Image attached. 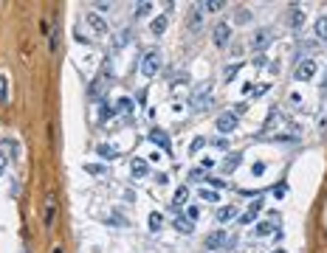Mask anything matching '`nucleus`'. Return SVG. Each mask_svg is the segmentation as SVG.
<instances>
[{
    "label": "nucleus",
    "mask_w": 327,
    "mask_h": 253,
    "mask_svg": "<svg viewBox=\"0 0 327 253\" xmlns=\"http://www.w3.org/2000/svg\"><path fill=\"white\" fill-rule=\"evenodd\" d=\"M6 96H9V82L6 76H0V104H6Z\"/></svg>",
    "instance_id": "obj_29"
},
{
    "label": "nucleus",
    "mask_w": 327,
    "mask_h": 253,
    "mask_svg": "<svg viewBox=\"0 0 327 253\" xmlns=\"http://www.w3.org/2000/svg\"><path fill=\"white\" fill-rule=\"evenodd\" d=\"M271 40H274L271 28H259V31H254V37H251V48H254L257 54H262V51L271 45Z\"/></svg>",
    "instance_id": "obj_3"
},
{
    "label": "nucleus",
    "mask_w": 327,
    "mask_h": 253,
    "mask_svg": "<svg viewBox=\"0 0 327 253\" xmlns=\"http://www.w3.org/2000/svg\"><path fill=\"white\" fill-rule=\"evenodd\" d=\"M237 73H240V65H228V68H226V79L231 82L237 76Z\"/></svg>",
    "instance_id": "obj_33"
},
{
    "label": "nucleus",
    "mask_w": 327,
    "mask_h": 253,
    "mask_svg": "<svg viewBox=\"0 0 327 253\" xmlns=\"http://www.w3.org/2000/svg\"><path fill=\"white\" fill-rule=\"evenodd\" d=\"M203 12H220V9H226V3H220V0H212V3H201Z\"/></svg>",
    "instance_id": "obj_26"
},
{
    "label": "nucleus",
    "mask_w": 327,
    "mask_h": 253,
    "mask_svg": "<svg viewBox=\"0 0 327 253\" xmlns=\"http://www.w3.org/2000/svg\"><path fill=\"white\" fill-rule=\"evenodd\" d=\"M85 172H88V174H96V177H104V174H107V169H104L101 163H85Z\"/></svg>",
    "instance_id": "obj_20"
},
{
    "label": "nucleus",
    "mask_w": 327,
    "mask_h": 253,
    "mask_svg": "<svg viewBox=\"0 0 327 253\" xmlns=\"http://www.w3.org/2000/svg\"><path fill=\"white\" fill-rule=\"evenodd\" d=\"M85 20H88V25H90V28H93V31H96V34H104V31H107V23L101 20L99 14H88Z\"/></svg>",
    "instance_id": "obj_12"
},
{
    "label": "nucleus",
    "mask_w": 327,
    "mask_h": 253,
    "mask_svg": "<svg viewBox=\"0 0 327 253\" xmlns=\"http://www.w3.org/2000/svg\"><path fill=\"white\" fill-rule=\"evenodd\" d=\"M277 231V219H268V222H259L257 228H254V236H268Z\"/></svg>",
    "instance_id": "obj_14"
},
{
    "label": "nucleus",
    "mask_w": 327,
    "mask_h": 253,
    "mask_svg": "<svg viewBox=\"0 0 327 253\" xmlns=\"http://www.w3.org/2000/svg\"><path fill=\"white\" fill-rule=\"evenodd\" d=\"M240 161H243V158H240V152H231V155H228V158H226V169H228V172H234L237 166H240Z\"/></svg>",
    "instance_id": "obj_22"
},
{
    "label": "nucleus",
    "mask_w": 327,
    "mask_h": 253,
    "mask_svg": "<svg viewBox=\"0 0 327 253\" xmlns=\"http://www.w3.org/2000/svg\"><path fill=\"white\" fill-rule=\"evenodd\" d=\"M212 147H217V149H226V141L223 138H214V141H209Z\"/></svg>",
    "instance_id": "obj_38"
},
{
    "label": "nucleus",
    "mask_w": 327,
    "mask_h": 253,
    "mask_svg": "<svg viewBox=\"0 0 327 253\" xmlns=\"http://www.w3.org/2000/svg\"><path fill=\"white\" fill-rule=\"evenodd\" d=\"M161 225H164V217H161L158 211H152V214H150V231L155 233V231H161Z\"/></svg>",
    "instance_id": "obj_24"
},
{
    "label": "nucleus",
    "mask_w": 327,
    "mask_h": 253,
    "mask_svg": "<svg viewBox=\"0 0 327 253\" xmlns=\"http://www.w3.org/2000/svg\"><path fill=\"white\" fill-rule=\"evenodd\" d=\"M54 253H62V248H54Z\"/></svg>",
    "instance_id": "obj_42"
},
{
    "label": "nucleus",
    "mask_w": 327,
    "mask_h": 253,
    "mask_svg": "<svg viewBox=\"0 0 327 253\" xmlns=\"http://www.w3.org/2000/svg\"><path fill=\"white\" fill-rule=\"evenodd\" d=\"M130 172H133V177H138V180H141V177H147V174H150V163L141 161V158H135V161L130 163Z\"/></svg>",
    "instance_id": "obj_11"
},
{
    "label": "nucleus",
    "mask_w": 327,
    "mask_h": 253,
    "mask_svg": "<svg viewBox=\"0 0 327 253\" xmlns=\"http://www.w3.org/2000/svg\"><path fill=\"white\" fill-rule=\"evenodd\" d=\"M237 129V115L234 113H223L217 118V132H223V135H231Z\"/></svg>",
    "instance_id": "obj_5"
},
{
    "label": "nucleus",
    "mask_w": 327,
    "mask_h": 253,
    "mask_svg": "<svg viewBox=\"0 0 327 253\" xmlns=\"http://www.w3.org/2000/svg\"><path fill=\"white\" fill-rule=\"evenodd\" d=\"M43 222H45V228H51L56 222V197L54 194H48V203H45V211H43Z\"/></svg>",
    "instance_id": "obj_6"
},
{
    "label": "nucleus",
    "mask_w": 327,
    "mask_h": 253,
    "mask_svg": "<svg viewBox=\"0 0 327 253\" xmlns=\"http://www.w3.org/2000/svg\"><path fill=\"white\" fill-rule=\"evenodd\" d=\"M186 200H189V186H178V191H175V200H172V203H175V206H183Z\"/></svg>",
    "instance_id": "obj_19"
},
{
    "label": "nucleus",
    "mask_w": 327,
    "mask_h": 253,
    "mask_svg": "<svg viewBox=\"0 0 327 253\" xmlns=\"http://www.w3.org/2000/svg\"><path fill=\"white\" fill-rule=\"evenodd\" d=\"M150 12H152V3H138L135 6V17H147Z\"/></svg>",
    "instance_id": "obj_28"
},
{
    "label": "nucleus",
    "mask_w": 327,
    "mask_h": 253,
    "mask_svg": "<svg viewBox=\"0 0 327 253\" xmlns=\"http://www.w3.org/2000/svg\"><path fill=\"white\" fill-rule=\"evenodd\" d=\"M313 73H316V62H313V59H302V62L296 65V70H293L296 82H307V79H313Z\"/></svg>",
    "instance_id": "obj_4"
},
{
    "label": "nucleus",
    "mask_w": 327,
    "mask_h": 253,
    "mask_svg": "<svg viewBox=\"0 0 327 253\" xmlns=\"http://www.w3.org/2000/svg\"><path fill=\"white\" fill-rule=\"evenodd\" d=\"M150 141H155L158 147H161V149L167 152V155H172V144H169V135L167 132H161V129H152V132H150Z\"/></svg>",
    "instance_id": "obj_9"
},
{
    "label": "nucleus",
    "mask_w": 327,
    "mask_h": 253,
    "mask_svg": "<svg viewBox=\"0 0 327 253\" xmlns=\"http://www.w3.org/2000/svg\"><path fill=\"white\" fill-rule=\"evenodd\" d=\"M291 28H302V23H304V14H302V9L299 6H291Z\"/></svg>",
    "instance_id": "obj_17"
},
{
    "label": "nucleus",
    "mask_w": 327,
    "mask_h": 253,
    "mask_svg": "<svg viewBox=\"0 0 327 253\" xmlns=\"http://www.w3.org/2000/svg\"><path fill=\"white\" fill-rule=\"evenodd\" d=\"M248 20H251V14H248L246 9H237V23H240V25H246Z\"/></svg>",
    "instance_id": "obj_32"
},
{
    "label": "nucleus",
    "mask_w": 327,
    "mask_h": 253,
    "mask_svg": "<svg viewBox=\"0 0 327 253\" xmlns=\"http://www.w3.org/2000/svg\"><path fill=\"white\" fill-rule=\"evenodd\" d=\"M251 93H254V96H265V93H268V84H257Z\"/></svg>",
    "instance_id": "obj_34"
},
{
    "label": "nucleus",
    "mask_w": 327,
    "mask_h": 253,
    "mask_svg": "<svg viewBox=\"0 0 327 253\" xmlns=\"http://www.w3.org/2000/svg\"><path fill=\"white\" fill-rule=\"evenodd\" d=\"M265 172V163H254V166H251V174H262Z\"/></svg>",
    "instance_id": "obj_37"
},
{
    "label": "nucleus",
    "mask_w": 327,
    "mask_h": 253,
    "mask_svg": "<svg viewBox=\"0 0 327 253\" xmlns=\"http://www.w3.org/2000/svg\"><path fill=\"white\" fill-rule=\"evenodd\" d=\"M262 206H265L262 200H254V203H251V208H248L246 214L240 217V222H243V225H248V222H254V219H257V214L262 211Z\"/></svg>",
    "instance_id": "obj_10"
},
{
    "label": "nucleus",
    "mask_w": 327,
    "mask_h": 253,
    "mask_svg": "<svg viewBox=\"0 0 327 253\" xmlns=\"http://www.w3.org/2000/svg\"><path fill=\"white\" fill-rule=\"evenodd\" d=\"M150 31H152L155 37H161V34H164V31H167V14H161V17H155V20L150 23Z\"/></svg>",
    "instance_id": "obj_15"
},
{
    "label": "nucleus",
    "mask_w": 327,
    "mask_h": 253,
    "mask_svg": "<svg viewBox=\"0 0 327 253\" xmlns=\"http://www.w3.org/2000/svg\"><path fill=\"white\" fill-rule=\"evenodd\" d=\"M203 147H206V138H195V141H192V147H189V152L195 155V152H201Z\"/></svg>",
    "instance_id": "obj_31"
},
{
    "label": "nucleus",
    "mask_w": 327,
    "mask_h": 253,
    "mask_svg": "<svg viewBox=\"0 0 327 253\" xmlns=\"http://www.w3.org/2000/svg\"><path fill=\"white\" fill-rule=\"evenodd\" d=\"M116 110H119V113H133V102H130V99H119V104H116Z\"/></svg>",
    "instance_id": "obj_27"
},
{
    "label": "nucleus",
    "mask_w": 327,
    "mask_h": 253,
    "mask_svg": "<svg viewBox=\"0 0 327 253\" xmlns=\"http://www.w3.org/2000/svg\"><path fill=\"white\" fill-rule=\"evenodd\" d=\"M48 51H51V54L59 51V25L56 23H54V28H51V37H48Z\"/></svg>",
    "instance_id": "obj_18"
},
{
    "label": "nucleus",
    "mask_w": 327,
    "mask_h": 253,
    "mask_svg": "<svg viewBox=\"0 0 327 253\" xmlns=\"http://www.w3.org/2000/svg\"><path fill=\"white\" fill-rule=\"evenodd\" d=\"M316 37L327 40V14H322V17L316 20Z\"/></svg>",
    "instance_id": "obj_21"
},
{
    "label": "nucleus",
    "mask_w": 327,
    "mask_h": 253,
    "mask_svg": "<svg viewBox=\"0 0 327 253\" xmlns=\"http://www.w3.org/2000/svg\"><path fill=\"white\" fill-rule=\"evenodd\" d=\"M175 228H178L180 233H192V231H195V225H192V222H186V217H178V219H175Z\"/></svg>",
    "instance_id": "obj_25"
},
{
    "label": "nucleus",
    "mask_w": 327,
    "mask_h": 253,
    "mask_svg": "<svg viewBox=\"0 0 327 253\" xmlns=\"http://www.w3.org/2000/svg\"><path fill=\"white\" fill-rule=\"evenodd\" d=\"M274 253H288V251H282V248H279V251H274Z\"/></svg>",
    "instance_id": "obj_43"
},
{
    "label": "nucleus",
    "mask_w": 327,
    "mask_h": 253,
    "mask_svg": "<svg viewBox=\"0 0 327 253\" xmlns=\"http://www.w3.org/2000/svg\"><path fill=\"white\" fill-rule=\"evenodd\" d=\"M201 200H206V203H217L220 197H217V191H209V189H201Z\"/></svg>",
    "instance_id": "obj_30"
},
{
    "label": "nucleus",
    "mask_w": 327,
    "mask_h": 253,
    "mask_svg": "<svg viewBox=\"0 0 327 253\" xmlns=\"http://www.w3.org/2000/svg\"><path fill=\"white\" fill-rule=\"evenodd\" d=\"M214 45L217 48H223L226 42H228V37H231V28H228V23H217L214 25Z\"/></svg>",
    "instance_id": "obj_7"
},
{
    "label": "nucleus",
    "mask_w": 327,
    "mask_h": 253,
    "mask_svg": "<svg viewBox=\"0 0 327 253\" xmlns=\"http://www.w3.org/2000/svg\"><path fill=\"white\" fill-rule=\"evenodd\" d=\"M96 152H99L104 161H116V158H119V149H116L113 144H99V147H96Z\"/></svg>",
    "instance_id": "obj_13"
},
{
    "label": "nucleus",
    "mask_w": 327,
    "mask_h": 253,
    "mask_svg": "<svg viewBox=\"0 0 327 253\" xmlns=\"http://www.w3.org/2000/svg\"><path fill=\"white\" fill-rule=\"evenodd\" d=\"M226 245H234V236L228 239V233L226 231H212L209 236H206V251H220Z\"/></svg>",
    "instance_id": "obj_2"
},
{
    "label": "nucleus",
    "mask_w": 327,
    "mask_h": 253,
    "mask_svg": "<svg viewBox=\"0 0 327 253\" xmlns=\"http://www.w3.org/2000/svg\"><path fill=\"white\" fill-rule=\"evenodd\" d=\"M186 214H189V219H198V217H201V208H198V206H189V211H186Z\"/></svg>",
    "instance_id": "obj_35"
},
{
    "label": "nucleus",
    "mask_w": 327,
    "mask_h": 253,
    "mask_svg": "<svg viewBox=\"0 0 327 253\" xmlns=\"http://www.w3.org/2000/svg\"><path fill=\"white\" fill-rule=\"evenodd\" d=\"M217 219L220 222H228V219H237V206L231 203V206H223L220 211H217Z\"/></svg>",
    "instance_id": "obj_16"
},
{
    "label": "nucleus",
    "mask_w": 327,
    "mask_h": 253,
    "mask_svg": "<svg viewBox=\"0 0 327 253\" xmlns=\"http://www.w3.org/2000/svg\"><path fill=\"white\" fill-rule=\"evenodd\" d=\"M254 65H257V68H259V65H265V57H262V54H257V57H254Z\"/></svg>",
    "instance_id": "obj_40"
},
{
    "label": "nucleus",
    "mask_w": 327,
    "mask_h": 253,
    "mask_svg": "<svg viewBox=\"0 0 327 253\" xmlns=\"http://www.w3.org/2000/svg\"><path fill=\"white\" fill-rule=\"evenodd\" d=\"M6 172V155H3V149H0V174Z\"/></svg>",
    "instance_id": "obj_39"
},
{
    "label": "nucleus",
    "mask_w": 327,
    "mask_h": 253,
    "mask_svg": "<svg viewBox=\"0 0 327 253\" xmlns=\"http://www.w3.org/2000/svg\"><path fill=\"white\" fill-rule=\"evenodd\" d=\"M209 87H212V84H203L201 90L195 93V99H192V107H195V110H201V107H206V104L212 102V90H209Z\"/></svg>",
    "instance_id": "obj_8"
},
{
    "label": "nucleus",
    "mask_w": 327,
    "mask_h": 253,
    "mask_svg": "<svg viewBox=\"0 0 327 253\" xmlns=\"http://www.w3.org/2000/svg\"><path fill=\"white\" fill-rule=\"evenodd\" d=\"M138 68H141L144 76H155L158 70H161V54H158L155 48H152V51H147L144 57H141V65H138Z\"/></svg>",
    "instance_id": "obj_1"
},
{
    "label": "nucleus",
    "mask_w": 327,
    "mask_h": 253,
    "mask_svg": "<svg viewBox=\"0 0 327 253\" xmlns=\"http://www.w3.org/2000/svg\"><path fill=\"white\" fill-rule=\"evenodd\" d=\"M189 180H203V169H192V172H189Z\"/></svg>",
    "instance_id": "obj_36"
},
{
    "label": "nucleus",
    "mask_w": 327,
    "mask_h": 253,
    "mask_svg": "<svg viewBox=\"0 0 327 253\" xmlns=\"http://www.w3.org/2000/svg\"><path fill=\"white\" fill-rule=\"evenodd\" d=\"M322 93H327V73H325V79H322Z\"/></svg>",
    "instance_id": "obj_41"
},
{
    "label": "nucleus",
    "mask_w": 327,
    "mask_h": 253,
    "mask_svg": "<svg viewBox=\"0 0 327 253\" xmlns=\"http://www.w3.org/2000/svg\"><path fill=\"white\" fill-rule=\"evenodd\" d=\"M201 20H203V9L198 6L195 12H192V17H189V25H192V31H198L201 28Z\"/></svg>",
    "instance_id": "obj_23"
}]
</instances>
